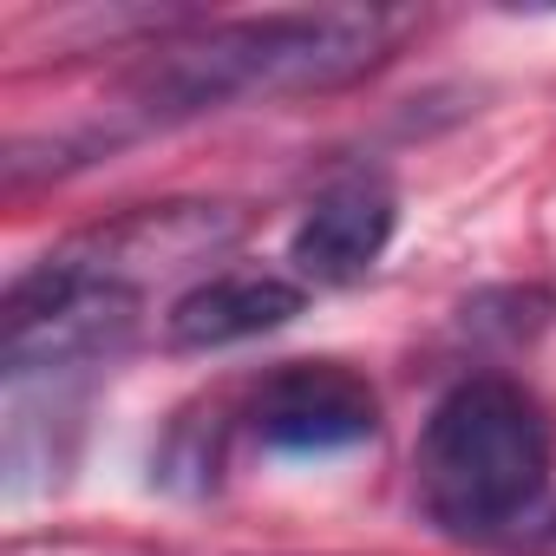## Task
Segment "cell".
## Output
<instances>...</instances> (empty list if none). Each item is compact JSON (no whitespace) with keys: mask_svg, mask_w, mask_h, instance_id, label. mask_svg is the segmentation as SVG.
Returning <instances> with one entry per match:
<instances>
[{"mask_svg":"<svg viewBox=\"0 0 556 556\" xmlns=\"http://www.w3.org/2000/svg\"><path fill=\"white\" fill-rule=\"evenodd\" d=\"M393 229H400V197L380 170L334 177L289 236V275L302 289H354L393 249Z\"/></svg>","mask_w":556,"mask_h":556,"instance_id":"cell-6","label":"cell"},{"mask_svg":"<svg viewBox=\"0 0 556 556\" xmlns=\"http://www.w3.org/2000/svg\"><path fill=\"white\" fill-rule=\"evenodd\" d=\"M302 308H308V289L289 268H216L164 308V348L177 354L242 348V341L289 328Z\"/></svg>","mask_w":556,"mask_h":556,"instance_id":"cell-7","label":"cell"},{"mask_svg":"<svg viewBox=\"0 0 556 556\" xmlns=\"http://www.w3.org/2000/svg\"><path fill=\"white\" fill-rule=\"evenodd\" d=\"M236 236H242L236 203H144V210H125L112 223L79 229L53 255L86 268V275H105V282L144 289L151 275H177V268H197V262L223 255Z\"/></svg>","mask_w":556,"mask_h":556,"instance_id":"cell-5","label":"cell"},{"mask_svg":"<svg viewBox=\"0 0 556 556\" xmlns=\"http://www.w3.org/2000/svg\"><path fill=\"white\" fill-rule=\"evenodd\" d=\"M556 478V419L510 374H465L413 445L419 510L452 536H504L536 517Z\"/></svg>","mask_w":556,"mask_h":556,"instance_id":"cell-2","label":"cell"},{"mask_svg":"<svg viewBox=\"0 0 556 556\" xmlns=\"http://www.w3.org/2000/svg\"><path fill=\"white\" fill-rule=\"evenodd\" d=\"M549 543H556V530H549Z\"/></svg>","mask_w":556,"mask_h":556,"instance_id":"cell-8","label":"cell"},{"mask_svg":"<svg viewBox=\"0 0 556 556\" xmlns=\"http://www.w3.org/2000/svg\"><path fill=\"white\" fill-rule=\"evenodd\" d=\"M242 426L275 458H341L380 432V393L341 361H289L249 393Z\"/></svg>","mask_w":556,"mask_h":556,"instance_id":"cell-4","label":"cell"},{"mask_svg":"<svg viewBox=\"0 0 556 556\" xmlns=\"http://www.w3.org/2000/svg\"><path fill=\"white\" fill-rule=\"evenodd\" d=\"M400 21L380 8H321V14H255L216 21L190 40H164L125 79L131 125H184L242 99L282 92H334L374 73L393 47Z\"/></svg>","mask_w":556,"mask_h":556,"instance_id":"cell-1","label":"cell"},{"mask_svg":"<svg viewBox=\"0 0 556 556\" xmlns=\"http://www.w3.org/2000/svg\"><path fill=\"white\" fill-rule=\"evenodd\" d=\"M138 315H144V289L131 282H105L73 262H60L53 249L21 268L0 302V328H8V380L27 387L34 374H86L118 361L138 341Z\"/></svg>","mask_w":556,"mask_h":556,"instance_id":"cell-3","label":"cell"}]
</instances>
